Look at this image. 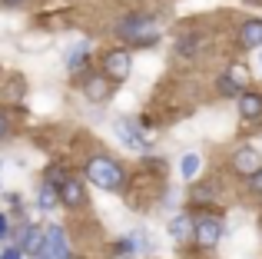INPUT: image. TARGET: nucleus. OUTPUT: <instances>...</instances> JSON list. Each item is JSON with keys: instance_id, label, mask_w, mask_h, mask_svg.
<instances>
[{"instance_id": "obj_21", "label": "nucleus", "mask_w": 262, "mask_h": 259, "mask_svg": "<svg viewBox=\"0 0 262 259\" xmlns=\"http://www.w3.org/2000/svg\"><path fill=\"white\" fill-rule=\"evenodd\" d=\"M252 189H256V193H262V169H256V173H252Z\"/></svg>"}, {"instance_id": "obj_26", "label": "nucleus", "mask_w": 262, "mask_h": 259, "mask_svg": "<svg viewBox=\"0 0 262 259\" xmlns=\"http://www.w3.org/2000/svg\"><path fill=\"white\" fill-rule=\"evenodd\" d=\"M259 67H262V53H259Z\"/></svg>"}, {"instance_id": "obj_10", "label": "nucleus", "mask_w": 262, "mask_h": 259, "mask_svg": "<svg viewBox=\"0 0 262 259\" xmlns=\"http://www.w3.org/2000/svg\"><path fill=\"white\" fill-rule=\"evenodd\" d=\"M239 47H246V50H256L262 47V20L252 17L243 24V30H239Z\"/></svg>"}, {"instance_id": "obj_8", "label": "nucleus", "mask_w": 262, "mask_h": 259, "mask_svg": "<svg viewBox=\"0 0 262 259\" xmlns=\"http://www.w3.org/2000/svg\"><path fill=\"white\" fill-rule=\"evenodd\" d=\"M57 193H60V203L63 206H83L86 203V193H83V183L80 180H73V176H63V183L57 186Z\"/></svg>"}, {"instance_id": "obj_25", "label": "nucleus", "mask_w": 262, "mask_h": 259, "mask_svg": "<svg viewBox=\"0 0 262 259\" xmlns=\"http://www.w3.org/2000/svg\"><path fill=\"white\" fill-rule=\"evenodd\" d=\"M116 259H133V253H120V256H116Z\"/></svg>"}, {"instance_id": "obj_19", "label": "nucleus", "mask_w": 262, "mask_h": 259, "mask_svg": "<svg viewBox=\"0 0 262 259\" xmlns=\"http://www.w3.org/2000/svg\"><path fill=\"white\" fill-rule=\"evenodd\" d=\"M0 259H24V249H20L17 243H13V246H7L4 253H0Z\"/></svg>"}, {"instance_id": "obj_7", "label": "nucleus", "mask_w": 262, "mask_h": 259, "mask_svg": "<svg viewBox=\"0 0 262 259\" xmlns=\"http://www.w3.org/2000/svg\"><path fill=\"white\" fill-rule=\"evenodd\" d=\"M232 169L239 176H252L256 169H262V160H259V149L256 146H239L232 153Z\"/></svg>"}, {"instance_id": "obj_24", "label": "nucleus", "mask_w": 262, "mask_h": 259, "mask_svg": "<svg viewBox=\"0 0 262 259\" xmlns=\"http://www.w3.org/2000/svg\"><path fill=\"white\" fill-rule=\"evenodd\" d=\"M0 4H4V7H20L24 0H0Z\"/></svg>"}, {"instance_id": "obj_5", "label": "nucleus", "mask_w": 262, "mask_h": 259, "mask_svg": "<svg viewBox=\"0 0 262 259\" xmlns=\"http://www.w3.org/2000/svg\"><path fill=\"white\" fill-rule=\"evenodd\" d=\"M40 249H47L53 259H73L70 256V246H67V233H63V226H47V233H43V246ZM37 256V253H33Z\"/></svg>"}, {"instance_id": "obj_4", "label": "nucleus", "mask_w": 262, "mask_h": 259, "mask_svg": "<svg viewBox=\"0 0 262 259\" xmlns=\"http://www.w3.org/2000/svg\"><path fill=\"white\" fill-rule=\"evenodd\" d=\"M103 70H106L110 80H126L129 70H133V57L126 50H110L103 53Z\"/></svg>"}, {"instance_id": "obj_12", "label": "nucleus", "mask_w": 262, "mask_h": 259, "mask_svg": "<svg viewBox=\"0 0 262 259\" xmlns=\"http://www.w3.org/2000/svg\"><path fill=\"white\" fill-rule=\"evenodd\" d=\"M169 236H173L176 243H186V240H192V220L186 213H179L169 220Z\"/></svg>"}, {"instance_id": "obj_20", "label": "nucleus", "mask_w": 262, "mask_h": 259, "mask_svg": "<svg viewBox=\"0 0 262 259\" xmlns=\"http://www.w3.org/2000/svg\"><path fill=\"white\" fill-rule=\"evenodd\" d=\"M229 77H236V80H239V83H243V87H246V70H243V67H232V70H229Z\"/></svg>"}, {"instance_id": "obj_9", "label": "nucleus", "mask_w": 262, "mask_h": 259, "mask_svg": "<svg viewBox=\"0 0 262 259\" xmlns=\"http://www.w3.org/2000/svg\"><path fill=\"white\" fill-rule=\"evenodd\" d=\"M236 103H239V117H243V120H259L262 117V93L243 90L236 97Z\"/></svg>"}, {"instance_id": "obj_16", "label": "nucleus", "mask_w": 262, "mask_h": 259, "mask_svg": "<svg viewBox=\"0 0 262 259\" xmlns=\"http://www.w3.org/2000/svg\"><path fill=\"white\" fill-rule=\"evenodd\" d=\"M216 90L223 93V97H239V93L246 90L243 83H239L236 77H229V73H226V77H219V83H216Z\"/></svg>"}, {"instance_id": "obj_13", "label": "nucleus", "mask_w": 262, "mask_h": 259, "mask_svg": "<svg viewBox=\"0 0 262 259\" xmlns=\"http://www.w3.org/2000/svg\"><path fill=\"white\" fill-rule=\"evenodd\" d=\"M199 166H203V160H199L196 153H186L183 160H179V176H183V180H196Z\"/></svg>"}, {"instance_id": "obj_17", "label": "nucleus", "mask_w": 262, "mask_h": 259, "mask_svg": "<svg viewBox=\"0 0 262 259\" xmlns=\"http://www.w3.org/2000/svg\"><path fill=\"white\" fill-rule=\"evenodd\" d=\"M196 50H199V37H183L176 44V53H183V57H192Z\"/></svg>"}, {"instance_id": "obj_18", "label": "nucleus", "mask_w": 262, "mask_h": 259, "mask_svg": "<svg viewBox=\"0 0 262 259\" xmlns=\"http://www.w3.org/2000/svg\"><path fill=\"white\" fill-rule=\"evenodd\" d=\"M63 166H50V173H47V183H53V186H60V183H63Z\"/></svg>"}, {"instance_id": "obj_3", "label": "nucleus", "mask_w": 262, "mask_h": 259, "mask_svg": "<svg viewBox=\"0 0 262 259\" xmlns=\"http://www.w3.org/2000/svg\"><path fill=\"white\" fill-rule=\"evenodd\" d=\"M113 133L120 136V143L126 149H133V153H146V149H149V136L140 133L136 123H129V120H116V123H113Z\"/></svg>"}, {"instance_id": "obj_22", "label": "nucleus", "mask_w": 262, "mask_h": 259, "mask_svg": "<svg viewBox=\"0 0 262 259\" xmlns=\"http://www.w3.org/2000/svg\"><path fill=\"white\" fill-rule=\"evenodd\" d=\"M7 233H10V229H7V216L0 213V240H7Z\"/></svg>"}, {"instance_id": "obj_2", "label": "nucleus", "mask_w": 262, "mask_h": 259, "mask_svg": "<svg viewBox=\"0 0 262 259\" xmlns=\"http://www.w3.org/2000/svg\"><path fill=\"white\" fill-rule=\"evenodd\" d=\"M116 37L129 40V44H140V47H149L156 40V20L146 17V13H136V17H126L116 24Z\"/></svg>"}, {"instance_id": "obj_6", "label": "nucleus", "mask_w": 262, "mask_h": 259, "mask_svg": "<svg viewBox=\"0 0 262 259\" xmlns=\"http://www.w3.org/2000/svg\"><path fill=\"white\" fill-rule=\"evenodd\" d=\"M192 236L199 240V246H216L219 236H223V223L216 216H203V220L192 223Z\"/></svg>"}, {"instance_id": "obj_1", "label": "nucleus", "mask_w": 262, "mask_h": 259, "mask_svg": "<svg viewBox=\"0 0 262 259\" xmlns=\"http://www.w3.org/2000/svg\"><path fill=\"white\" fill-rule=\"evenodd\" d=\"M86 176H90V183H93V186H100V189H120L123 180H126L123 166L116 160H110V156H90Z\"/></svg>"}, {"instance_id": "obj_15", "label": "nucleus", "mask_w": 262, "mask_h": 259, "mask_svg": "<svg viewBox=\"0 0 262 259\" xmlns=\"http://www.w3.org/2000/svg\"><path fill=\"white\" fill-rule=\"evenodd\" d=\"M57 203H60L57 186H53V183H43V186H40V193H37V206L40 209H53Z\"/></svg>"}, {"instance_id": "obj_11", "label": "nucleus", "mask_w": 262, "mask_h": 259, "mask_svg": "<svg viewBox=\"0 0 262 259\" xmlns=\"http://www.w3.org/2000/svg\"><path fill=\"white\" fill-rule=\"evenodd\" d=\"M83 93H86V100L90 103H103V100H110V77H90L86 83H83Z\"/></svg>"}, {"instance_id": "obj_14", "label": "nucleus", "mask_w": 262, "mask_h": 259, "mask_svg": "<svg viewBox=\"0 0 262 259\" xmlns=\"http://www.w3.org/2000/svg\"><path fill=\"white\" fill-rule=\"evenodd\" d=\"M86 53H90V44H86V40H80V44L73 47L70 53H67V70H83Z\"/></svg>"}, {"instance_id": "obj_23", "label": "nucleus", "mask_w": 262, "mask_h": 259, "mask_svg": "<svg viewBox=\"0 0 262 259\" xmlns=\"http://www.w3.org/2000/svg\"><path fill=\"white\" fill-rule=\"evenodd\" d=\"M0 136H7V117L0 113Z\"/></svg>"}]
</instances>
